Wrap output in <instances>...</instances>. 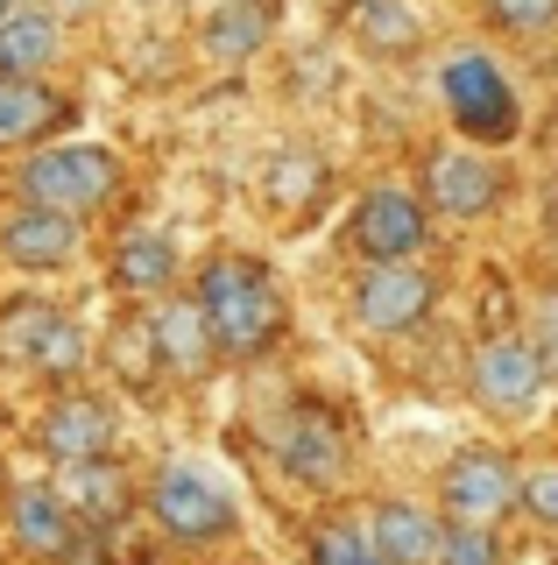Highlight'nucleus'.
<instances>
[{
    "instance_id": "5",
    "label": "nucleus",
    "mask_w": 558,
    "mask_h": 565,
    "mask_svg": "<svg viewBox=\"0 0 558 565\" xmlns=\"http://www.w3.org/2000/svg\"><path fill=\"white\" fill-rule=\"evenodd\" d=\"M466 382H474V403L495 417H530L537 396H545L551 367L537 340H516V332H495V340L474 347V367H466Z\"/></svg>"
},
{
    "instance_id": "22",
    "label": "nucleus",
    "mask_w": 558,
    "mask_h": 565,
    "mask_svg": "<svg viewBox=\"0 0 558 565\" xmlns=\"http://www.w3.org/2000/svg\"><path fill=\"white\" fill-rule=\"evenodd\" d=\"M107 361H114V375L135 388V396H149L155 375H170L163 367V347H155V326H149V311H128V318H114V332H107Z\"/></svg>"
},
{
    "instance_id": "24",
    "label": "nucleus",
    "mask_w": 558,
    "mask_h": 565,
    "mask_svg": "<svg viewBox=\"0 0 558 565\" xmlns=\"http://www.w3.org/2000/svg\"><path fill=\"white\" fill-rule=\"evenodd\" d=\"M261 191H269L276 212H304V205L325 191L319 156H311V149H276V156H269V177H261Z\"/></svg>"
},
{
    "instance_id": "11",
    "label": "nucleus",
    "mask_w": 558,
    "mask_h": 565,
    "mask_svg": "<svg viewBox=\"0 0 558 565\" xmlns=\"http://www.w3.org/2000/svg\"><path fill=\"white\" fill-rule=\"evenodd\" d=\"M8 530H14V544L22 552H36V558H72V544L85 537L78 516H72V502L57 494V481H36V488H14L8 494Z\"/></svg>"
},
{
    "instance_id": "16",
    "label": "nucleus",
    "mask_w": 558,
    "mask_h": 565,
    "mask_svg": "<svg viewBox=\"0 0 558 565\" xmlns=\"http://www.w3.org/2000/svg\"><path fill=\"white\" fill-rule=\"evenodd\" d=\"M446 530L431 509H410V502H382L375 509V523H368V537H375V552L389 558V565H446Z\"/></svg>"
},
{
    "instance_id": "31",
    "label": "nucleus",
    "mask_w": 558,
    "mask_h": 565,
    "mask_svg": "<svg viewBox=\"0 0 558 565\" xmlns=\"http://www.w3.org/2000/svg\"><path fill=\"white\" fill-rule=\"evenodd\" d=\"M545 226H551V241H558V199H551V205H545Z\"/></svg>"
},
{
    "instance_id": "10",
    "label": "nucleus",
    "mask_w": 558,
    "mask_h": 565,
    "mask_svg": "<svg viewBox=\"0 0 558 565\" xmlns=\"http://www.w3.org/2000/svg\"><path fill=\"white\" fill-rule=\"evenodd\" d=\"M43 452H50V467H93V459H107L114 452V411L99 396H57L43 411Z\"/></svg>"
},
{
    "instance_id": "27",
    "label": "nucleus",
    "mask_w": 558,
    "mask_h": 565,
    "mask_svg": "<svg viewBox=\"0 0 558 565\" xmlns=\"http://www.w3.org/2000/svg\"><path fill=\"white\" fill-rule=\"evenodd\" d=\"M36 367H43L50 382H72V375H85V332L72 326V318H64V326L50 332V347H43V361H36Z\"/></svg>"
},
{
    "instance_id": "26",
    "label": "nucleus",
    "mask_w": 558,
    "mask_h": 565,
    "mask_svg": "<svg viewBox=\"0 0 558 565\" xmlns=\"http://www.w3.org/2000/svg\"><path fill=\"white\" fill-rule=\"evenodd\" d=\"M487 22H495L502 35H545L558 29V0H481Z\"/></svg>"
},
{
    "instance_id": "9",
    "label": "nucleus",
    "mask_w": 558,
    "mask_h": 565,
    "mask_svg": "<svg viewBox=\"0 0 558 565\" xmlns=\"http://www.w3.org/2000/svg\"><path fill=\"white\" fill-rule=\"evenodd\" d=\"M502 199V170L487 163L474 149H431L425 156V205L446 212V220H481V212H495Z\"/></svg>"
},
{
    "instance_id": "23",
    "label": "nucleus",
    "mask_w": 558,
    "mask_h": 565,
    "mask_svg": "<svg viewBox=\"0 0 558 565\" xmlns=\"http://www.w3.org/2000/svg\"><path fill=\"white\" fill-rule=\"evenodd\" d=\"M57 326H64V318L50 311L43 297H8V311H0V361H8V367H36Z\"/></svg>"
},
{
    "instance_id": "2",
    "label": "nucleus",
    "mask_w": 558,
    "mask_h": 565,
    "mask_svg": "<svg viewBox=\"0 0 558 565\" xmlns=\"http://www.w3.org/2000/svg\"><path fill=\"white\" fill-rule=\"evenodd\" d=\"M22 205H50V212H93L114 199L120 184V156L99 149V141H64V149H36L22 170Z\"/></svg>"
},
{
    "instance_id": "30",
    "label": "nucleus",
    "mask_w": 558,
    "mask_h": 565,
    "mask_svg": "<svg viewBox=\"0 0 558 565\" xmlns=\"http://www.w3.org/2000/svg\"><path fill=\"white\" fill-rule=\"evenodd\" d=\"M537 353H545V367H551V382H558V290L537 305Z\"/></svg>"
},
{
    "instance_id": "12",
    "label": "nucleus",
    "mask_w": 558,
    "mask_h": 565,
    "mask_svg": "<svg viewBox=\"0 0 558 565\" xmlns=\"http://www.w3.org/2000/svg\"><path fill=\"white\" fill-rule=\"evenodd\" d=\"M0 255L14 269H64L78 255V212H50V205H22L0 226Z\"/></svg>"
},
{
    "instance_id": "3",
    "label": "nucleus",
    "mask_w": 558,
    "mask_h": 565,
    "mask_svg": "<svg viewBox=\"0 0 558 565\" xmlns=\"http://www.w3.org/2000/svg\"><path fill=\"white\" fill-rule=\"evenodd\" d=\"M439 93L452 106V120H460V135H474V141H516L523 106L509 93V78L495 71V57H481V50H452L446 71H439Z\"/></svg>"
},
{
    "instance_id": "6",
    "label": "nucleus",
    "mask_w": 558,
    "mask_h": 565,
    "mask_svg": "<svg viewBox=\"0 0 558 565\" xmlns=\"http://www.w3.org/2000/svg\"><path fill=\"white\" fill-rule=\"evenodd\" d=\"M149 516L178 544H213V537H226V530L240 523V509H234V494L219 481H205L198 467H163L155 488H149Z\"/></svg>"
},
{
    "instance_id": "32",
    "label": "nucleus",
    "mask_w": 558,
    "mask_h": 565,
    "mask_svg": "<svg viewBox=\"0 0 558 565\" xmlns=\"http://www.w3.org/2000/svg\"><path fill=\"white\" fill-rule=\"evenodd\" d=\"M57 8H93V0H57Z\"/></svg>"
},
{
    "instance_id": "21",
    "label": "nucleus",
    "mask_w": 558,
    "mask_h": 565,
    "mask_svg": "<svg viewBox=\"0 0 558 565\" xmlns=\"http://www.w3.org/2000/svg\"><path fill=\"white\" fill-rule=\"evenodd\" d=\"M114 282L135 290V297H163L170 282H178V247L155 234V226H135V234L114 247Z\"/></svg>"
},
{
    "instance_id": "8",
    "label": "nucleus",
    "mask_w": 558,
    "mask_h": 565,
    "mask_svg": "<svg viewBox=\"0 0 558 565\" xmlns=\"http://www.w3.org/2000/svg\"><path fill=\"white\" fill-rule=\"evenodd\" d=\"M431 297H439V282H431L417 262H368V269L354 276V311L368 332H410L425 326Z\"/></svg>"
},
{
    "instance_id": "7",
    "label": "nucleus",
    "mask_w": 558,
    "mask_h": 565,
    "mask_svg": "<svg viewBox=\"0 0 558 565\" xmlns=\"http://www.w3.org/2000/svg\"><path fill=\"white\" fill-rule=\"evenodd\" d=\"M346 241H354L368 262H417V255H425V241H431V205L417 199V191L382 184V191H368V199L354 205Z\"/></svg>"
},
{
    "instance_id": "19",
    "label": "nucleus",
    "mask_w": 558,
    "mask_h": 565,
    "mask_svg": "<svg viewBox=\"0 0 558 565\" xmlns=\"http://www.w3.org/2000/svg\"><path fill=\"white\" fill-rule=\"evenodd\" d=\"M269 29H276L269 0H219V8L205 14L198 43H205V57H219V64H248V57H261Z\"/></svg>"
},
{
    "instance_id": "4",
    "label": "nucleus",
    "mask_w": 558,
    "mask_h": 565,
    "mask_svg": "<svg viewBox=\"0 0 558 565\" xmlns=\"http://www.w3.org/2000/svg\"><path fill=\"white\" fill-rule=\"evenodd\" d=\"M516 459L509 452H495V446H466V452H452L446 459V473H439V509H446V523H474V530H495L502 516L516 509Z\"/></svg>"
},
{
    "instance_id": "34",
    "label": "nucleus",
    "mask_w": 558,
    "mask_h": 565,
    "mask_svg": "<svg viewBox=\"0 0 558 565\" xmlns=\"http://www.w3.org/2000/svg\"><path fill=\"white\" fill-rule=\"evenodd\" d=\"M0 14H8V0H0Z\"/></svg>"
},
{
    "instance_id": "18",
    "label": "nucleus",
    "mask_w": 558,
    "mask_h": 565,
    "mask_svg": "<svg viewBox=\"0 0 558 565\" xmlns=\"http://www.w3.org/2000/svg\"><path fill=\"white\" fill-rule=\"evenodd\" d=\"M149 326H155V347H163V367H178V375H205V367L219 361L198 297H184V305H170V297L149 305Z\"/></svg>"
},
{
    "instance_id": "20",
    "label": "nucleus",
    "mask_w": 558,
    "mask_h": 565,
    "mask_svg": "<svg viewBox=\"0 0 558 565\" xmlns=\"http://www.w3.org/2000/svg\"><path fill=\"white\" fill-rule=\"evenodd\" d=\"M346 35L368 57H404V50H417L425 22H417V0H354L346 8Z\"/></svg>"
},
{
    "instance_id": "14",
    "label": "nucleus",
    "mask_w": 558,
    "mask_h": 565,
    "mask_svg": "<svg viewBox=\"0 0 558 565\" xmlns=\"http://www.w3.org/2000/svg\"><path fill=\"white\" fill-rule=\"evenodd\" d=\"M57 494L72 502L78 530H93V537H107V530L128 523V509H135V488H128V473H120L114 459H93V467H57Z\"/></svg>"
},
{
    "instance_id": "33",
    "label": "nucleus",
    "mask_w": 558,
    "mask_h": 565,
    "mask_svg": "<svg viewBox=\"0 0 558 565\" xmlns=\"http://www.w3.org/2000/svg\"><path fill=\"white\" fill-rule=\"evenodd\" d=\"M523 565H551V558H523Z\"/></svg>"
},
{
    "instance_id": "28",
    "label": "nucleus",
    "mask_w": 558,
    "mask_h": 565,
    "mask_svg": "<svg viewBox=\"0 0 558 565\" xmlns=\"http://www.w3.org/2000/svg\"><path fill=\"white\" fill-rule=\"evenodd\" d=\"M446 565H502V544H495V530L452 523V530H446Z\"/></svg>"
},
{
    "instance_id": "13",
    "label": "nucleus",
    "mask_w": 558,
    "mask_h": 565,
    "mask_svg": "<svg viewBox=\"0 0 558 565\" xmlns=\"http://www.w3.org/2000/svg\"><path fill=\"white\" fill-rule=\"evenodd\" d=\"M283 467H290V481H304V488H340L346 481V431L325 411H298L283 424Z\"/></svg>"
},
{
    "instance_id": "25",
    "label": "nucleus",
    "mask_w": 558,
    "mask_h": 565,
    "mask_svg": "<svg viewBox=\"0 0 558 565\" xmlns=\"http://www.w3.org/2000/svg\"><path fill=\"white\" fill-rule=\"evenodd\" d=\"M311 565H389V558L375 552L368 530H354V523H319V530H311Z\"/></svg>"
},
{
    "instance_id": "29",
    "label": "nucleus",
    "mask_w": 558,
    "mask_h": 565,
    "mask_svg": "<svg viewBox=\"0 0 558 565\" xmlns=\"http://www.w3.org/2000/svg\"><path fill=\"white\" fill-rule=\"evenodd\" d=\"M523 509H530V523L558 530V467H530V473H523Z\"/></svg>"
},
{
    "instance_id": "1",
    "label": "nucleus",
    "mask_w": 558,
    "mask_h": 565,
    "mask_svg": "<svg viewBox=\"0 0 558 565\" xmlns=\"http://www.w3.org/2000/svg\"><path fill=\"white\" fill-rule=\"evenodd\" d=\"M191 297H198L205 326H213V347L234 353V361H261L290 332V305L255 255H213L198 269V290Z\"/></svg>"
},
{
    "instance_id": "17",
    "label": "nucleus",
    "mask_w": 558,
    "mask_h": 565,
    "mask_svg": "<svg viewBox=\"0 0 558 565\" xmlns=\"http://www.w3.org/2000/svg\"><path fill=\"white\" fill-rule=\"evenodd\" d=\"M64 57V29L50 8H8L0 14V78H43Z\"/></svg>"
},
{
    "instance_id": "15",
    "label": "nucleus",
    "mask_w": 558,
    "mask_h": 565,
    "mask_svg": "<svg viewBox=\"0 0 558 565\" xmlns=\"http://www.w3.org/2000/svg\"><path fill=\"white\" fill-rule=\"evenodd\" d=\"M72 120V99H57L43 78H0V149H36Z\"/></svg>"
}]
</instances>
